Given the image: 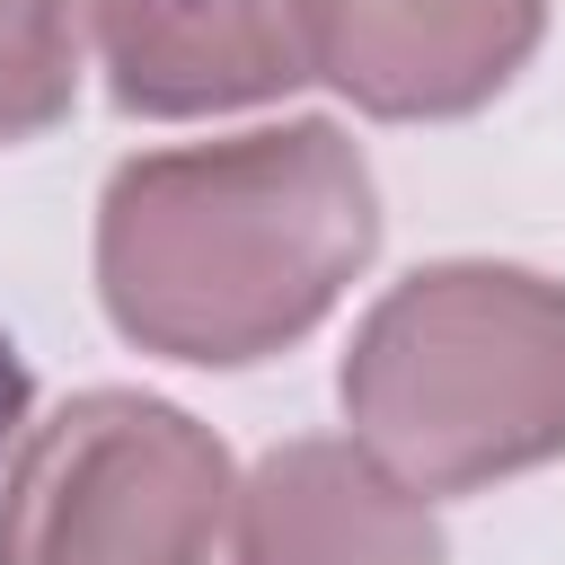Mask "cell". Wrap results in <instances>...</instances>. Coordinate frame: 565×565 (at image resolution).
<instances>
[{"label": "cell", "instance_id": "obj_3", "mask_svg": "<svg viewBox=\"0 0 565 565\" xmlns=\"http://www.w3.org/2000/svg\"><path fill=\"white\" fill-rule=\"evenodd\" d=\"M221 530V450L150 397L62 406L9 486L0 565H203Z\"/></svg>", "mask_w": 565, "mask_h": 565}, {"label": "cell", "instance_id": "obj_7", "mask_svg": "<svg viewBox=\"0 0 565 565\" xmlns=\"http://www.w3.org/2000/svg\"><path fill=\"white\" fill-rule=\"evenodd\" d=\"M79 79V0H0V141L53 124Z\"/></svg>", "mask_w": 565, "mask_h": 565}, {"label": "cell", "instance_id": "obj_6", "mask_svg": "<svg viewBox=\"0 0 565 565\" xmlns=\"http://www.w3.org/2000/svg\"><path fill=\"white\" fill-rule=\"evenodd\" d=\"M238 565H441V539L362 459L300 441V450L265 459V477L247 494Z\"/></svg>", "mask_w": 565, "mask_h": 565}, {"label": "cell", "instance_id": "obj_5", "mask_svg": "<svg viewBox=\"0 0 565 565\" xmlns=\"http://www.w3.org/2000/svg\"><path fill=\"white\" fill-rule=\"evenodd\" d=\"M106 71L132 115H203L309 79L300 0H106Z\"/></svg>", "mask_w": 565, "mask_h": 565}, {"label": "cell", "instance_id": "obj_8", "mask_svg": "<svg viewBox=\"0 0 565 565\" xmlns=\"http://www.w3.org/2000/svg\"><path fill=\"white\" fill-rule=\"evenodd\" d=\"M18 415H26V362H18V344L0 335V450H9V433H18Z\"/></svg>", "mask_w": 565, "mask_h": 565}, {"label": "cell", "instance_id": "obj_1", "mask_svg": "<svg viewBox=\"0 0 565 565\" xmlns=\"http://www.w3.org/2000/svg\"><path fill=\"white\" fill-rule=\"evenodd\" d=\"M371 247V185L327 124L141 159L106 194V309L168 353L247 362L309 327Z\"/></svg>", "mask_w": 565, "mask_h": 565}, {"label": "cell", "instance_id": "obj_2", "mask_svg": "<svg viewBox=\"0 0 565 565\" xmlns=\"http://www.w3.org/2000/svg\"><path fill=\"white\" fill-rule=\"evenodd\" d=\"M344 406L424 486L521 468L565 441V300L530 274H424L344 362Z\"/></svg>", "mask_w": 565, "mask_h": 565}, {"label": "cell", "instance_id": "obj_4", "mask_svg": "<svg viewBox=\"0 0 565 565\" xmlns=\"http://www.w3.org/2000/svg\"><path fill=\"white\" fill-rule=\"evenodd\" d=\"M309 71L380 115H450L503 88L539 35V0H300Z\"/></svg>", "mask_w": 565, "mask_h": 565}]
</instances>
